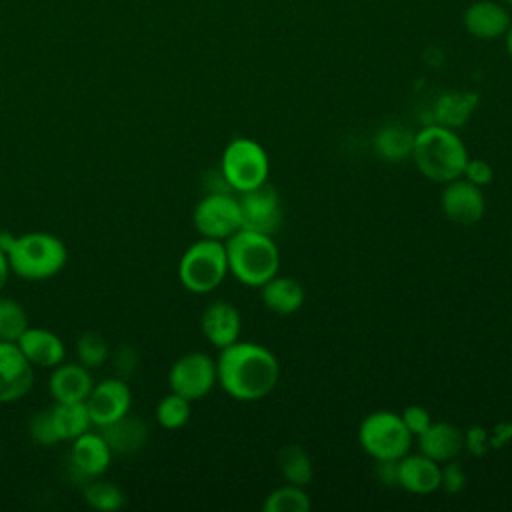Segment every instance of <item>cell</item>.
Listing matches in <instances>:
<instances>
[{
    "label": "cell",
    "mask_w": 512,
    "mask_h": 512,
    "mask_svg": "<svg viewBox=\"0 0 512 512\" xmlns=\"http://www.w3.org/2000/svg\"><path fill=\"white\" fill-rule=\"evenodd\" d=\"M260 298L268 310L276 314H292L304 302V288L290 276L274 274L260 286Z\"/></svg>",
    "instance_id": "obj_22"
},
{
    "label": "cell",
    "mask_w": 512,
    "mask_h": 512,
    "mask_svg": "<svg viewBox=\"0 0 512 512\" xmlns=\"http://www.w3.org/2000/svg\"><path fill=\"white\" fill-rule=\"evenodd\" d=\"M192 222L202 238L224 242L242 228L238 198L230 192H206L194 206Z\"/></svg>",
    "instance_id": "obj_8"
},
{
    "label": "cell",
    "mask_w": 512,
    "mask_h": 512,
    "mask_svg": "<svg viewBox=\"0 0 512 512\" xmlns=\"http://www.w3.org/2000/svg\"><path fill=\"white\" fill-rule=\"evenodd\" d=\"M440 208L448 220L460 226L476 224L486 210V200L480 186L466 178H456L446 182L440 194Z\"/></svg>",
    "instance_id": "obj_11"
},
{
    "label": "cell",
    "mask_w": 512,
    "mask_h": 512,
    "mask_svg": "<svg viewBox=\"0 0 512 512\" xmlns=\"http://www.w3.org/2000/svg\"><path fill=\"white\" fill-rule=\"evenodd\" d=\"M216 382V362L204 352H188L180 356L168 372L170 392H176L190 402L204 398Z\"/></svg>",
    "instance_id": "obj_9"
},
{
    "label": "cell",
    "mask_w": 512,
    "mask_h": 512,
    "mask_svg": "<svg viewBox=\"0 0 512 512\" xmlns=\"http://www.w3.org/2000/svg\"><path fill=\"white\" fill-rule=\"evenodd\" d=\"M50 416L60 442L74 440L94 426L86 402H56L50 408Z\"/></svg>",
    "instance_id": "obj_23"
},
{
    "label": "cell",
    "mask_w": 512,
    "mask_h": 512,
    "mask_svg": "<svg viewBox=\"0 0 512 512\" xmlns=\"http://www.w3.org/2000/svg\"><path fill=\"white\" fill-rule=\"evenodd\" d=\"M278 468L290 484L306 486L312 480V460L298 444H286L278 452Z\"/></svg>",
    "instance_id": "obj_26"
},
{
    "label": "cell",
    "mask_w": 512,
    "mask_h": 512,
    "mask_svg": "<svg viewBox=\"0 0 512 512\" xmlns=\"http://www.w3.org/2000/svg\"><path fill=\"white\" fill-rule=\"evenodd\" d=\"M86 406L96 428L110 424L130 412L132 392L128 384L120 378H106L92 386Z\"/></svg>",
    "instance_id": "obj_13"
},
{
    "label": "cell",
    "mask_w": 512,
    "mask_h": 512,
    "mask_svg": "<svg viewBox=\"0 0 512 512\" xmlns=\"http://www.w3.org/2000/svg\"><path fill=\"white\" fill-rule=\"evenodd\" d=\"M228 274L226 246L222 240L202 238L188 246L178 262V278L188 292L208 294Z\"/></svg>",
    "instance_id": "obj_5"
},
{
    "label": "cell",
    "mask_w": 512,
    "mask_h": 512,
    "mask_svg": "<svg viewBox=\"0 0 512 512\" xmlns=\"http://www.w3.org/2000/svg\"><path fill=\"white\" fill-rule=\"evenodd\" d=\"M30 436L42 444V446H52L56 442H60L56 430H54V422L50 416V410H42L38 414L32 416L30 420Z\"/></svg>",
    "instance_id": "obj_32"
},
{
    "label": "cell",
    "mask_w": 512,
    "mask_h": 512,
    "mask_svg": "<svg viewBox=\"0 0 512 512\" xmlns=\"http://www.w3.org/2000/svg\"><path fill=\"white\" fill-rule=\"evenodd\" d=\"M476 94L472 92H448L436 102V122L448 128L462 126L476 106Z\"/></svg>",
    "instance_id": "obj_25"
},
{
    "label": "cell",
    "mask_w": 512,
    "mask_h": 512,
    "mask_svg": "<svg viewBox=\"0 0 512 512\" xmlns=\"http://www.w3.org/2000/svg\"><path fill=\"white\" fill-rule=\"evenodd\" d=\"M312 502L304 490V486H296V484H284L274 488L264 504L262 510L264 512H306L310 510Z\"/></svg>",
    "instance_id": "obj_27"
},
{
    "label": "cell",
    "mask_w": 512,
    "mask_h": 512,
    "mask_svg": "<svg viewBox=\"0 0 512 512\" xmlns=\"http://www.w3.org/2000/svg\"><path fill=\"white\" fill-rule=\"evenodd\" d=\"M94 382L84 364H64L54 366L50 374V394L56 402H86Z\"/></svg>",
    "instance_id": "obj_20"
},
{
    "label": "cell",
    "mask_w": 512,
    "mask_h": 512,
    "mask_svg": "<svg viewBox=\"0 0 512 512\" xmlns=\"http://www.w3.org/2000/svg\"><path fill=\"white\" fill-rule=\"evenodd\" d=\"M228 272L244 286L260 288L278 274L280 250L270 234L240 228L224 240Z\"/></svg>",
    "instance_id": "obj_3"
},
{
    "label": "cell",
    "mask_w": 512,
    "mask_h": 512,
    "mask_svg": "<svg viewBox=\"0 0 512 512\" xmlns=\"http://www.w3.org/2000/svg\"><path fill=\"white\" fill-rule=\"evenodd\" d=\"M76 354L86 368L102 366L108 358V344L98 332H84L76 342Z\"/></svg>",
    "instance_id": "obj_31"
},
{
    "label": "cell",
    "mask_w": 512,
    "mask_h": 512,
    "mask_svg": "<svg viewBox=\"0 0 512 512\" xmlns=\"http://www.w3.org/2000/svg\"><path fill=\"white\" fill-rule=\"evenodd\" d=\"M492 174H494L492 166L482 158H468V162L464 166V172H462V176L466 180H470L472 184H476V186L488 184L492 180Z\"/></svg>",
    "instance_id": "obj_34"
},
{
    "label": "cell",
    "mask_w": 512,
    "mask_h": 512,
    "mask_svg": "<svg viewBox=\"0 0 512 512\" xmlns=\"http://www.w3.org/2000/svg\"><path fill=\"white\" fill-rule=\"evenodd\" d=\"M18 348L22 350V354L28 358V362L32 366L38 368H54L60 362H64V354H66V346L60 340L58 334H54L48 328H26L20 338L16 340Z\"/></svg>",
    "instance_id": "obj_18"
},
{
    "label": "cell",
    "mask_w": 512,
    "mask_h": 512,
    "mask_svg": "<svg viewBox=\"0 0 512 512\" xmlns=\"http://www.w3.org/2000/svg\"><path fill=\"white\" fill-rule=\"evenodd\" d=\"M412 146H414V134L398 122L386 124L374 134L376 154L386 162H402L410 158Z\"/></svg>",
    "instance_id": "obj_24"
},
{
    "label": "cell",
    "mask_w": 512,
    "mask_h": 512,
    "mask_svg": "<svg viewBox=\"0 0 512 512\" xmlns=\"http://www.w3.org/2000/svg\"><path fill=\"white\" fill-rule=\"evenodd\" d=\"M358 440L364 452L374 460H398L408 454L412 434L400 414L376 410L360 422Z\"/></svg>",
    "instance_id": "obj_6"
},
{
    "label": "cell",
    "mask_w": 512,
    "mask_h": 512,
    "mask_svg": "<svg viewBox=\"0 0 512 512\" xmlns=\"http://www.w3.org/2000/svg\"><path fill=\"white\" fill-rule=\"evenodd\" d=\"M112 454H132L138 452L148 440V426L136 416H122L110 424L98 428Z\"/></svg>",
    "instance_id": "obj_21"
},
{
    "label": "cell",
    "mask_w": 512,
    "mask_h": 512,
    "mask_svg": "<svg viewBox=\"0 0 512 512\" xmlns=\"http://www.w3.org/2000/svg\"><path fill=\"white\" fill-rule=\"evenodd\" d=\"M464 480H466V476H464L462 468L454 460L446 462V466L442 468V484L440 486H444L448 492H458V490H462Z\"/></svg>",
    "instance_id": "obj_35"
},
{
    "label": "cell",
    "mask_w": 512,
    "mask_h": 512,
    "mask_svg": "<svg viewBox=\"0 0 512 512\" xmlns=\"http://www.w3.org/2000/svg\"><path fill=\"white\" fill-rule=\"evenodd\" d=\"M400 416H402V420H404V424H406V428L410 430L412 436L422 434L432 424L430 412L424 406H416V404L406 406Z\"/></svg>",
    "instance_id": "obj_33"
},
{
    "label": "cell",
    "mask_w": 512,
    "mask_h": 512,
    "mask_svg": "<svg viewBox=\"0 0 512 512\" xmlns=\"http://www.w3.org/2000/svg\"><path fill=\"white\" fill-rule=\"evenodd\" d=\"M268 154L252 138H234L222 152L220 172L232 192H246L266 182Z\"/></svg>",
    "instance_id": "obj_7"
},
{
    "label": "cell",
    "mask_w": 512,
    "mask_h": 512,
    "mask_svg": "<svg viewBox=\"0 0 512 512\" xmlns=\"http://www.w3.org/2000/svg\"><path fill=\"white\" fill-rule=\"evenodd\" d=\"M8 274H10L8 258H6V254L0 250V290L4 288V284H6V280H8Z\"/></svg>",
    "instance_id": "obj_37"
},
{
    "label": "cell",
    "mask_w": 512,
    "mask_h": 512,
    "mask_svg": "<svg viewBox=\"0 0 512 512\" xmlns=\"http://www.w3.org/2000/svg\"><path fill=\"white\" fill-rule=\"evenodd\" d=\"M420 452L438 464L456 460L464 448V434L450 422H432L422 434H418Z\"/></svg>",
    "instance_id": "obj_19"
},
{
    "label": "cell",
    "mask_w": 512,
    "mask_h": 512,
    "mask_svg": "<svg viewBox=\"0 0 512 512\" xmlns=\"http://www.w3.org/2000/svg\"><path fill=\"white\" fill-rule=\"evenodd\" d=\"M506 6H512V0H502Z\"/></svg>",
    "instance_id": "obj_39"
},
{
    "label": "cell",
    "mask_w": 512,
    "mask_h": 512,
    "mask_svg": "<svg viewBox=\"0 0 512 512\" xmlns=\"http://www.w3.org/2000/svg\"><path fill=\"white\" fill-rule=\"evenodd\" d=\"M410 158L424 178L446 184L462 176L468 162V150L452 128L436 122L414 134Z\"/></svg>",
    "instance_id": "obj_2"
},
{
    "label": "cell",
    "mask_w": 512,
    "mask_h": 512,
    "mask_svg": "<svg viewBox=\"0 0 512 512\" xmlns=\"http://www.w3.org/2000/svg\"><path fill=\"white\" fill-rule=\"evenodd\" d=\"M156 420L166 430H178L190 420V400L176 392L164 396L156 406Z\"/></svg>",
    "instance_id": "obj_30"
},
{
    "label": "cell",
    "mask_w": 512,
    "mask_h": 512,
    "mask_svg": "<svg viewBox=\"0 0 512 512\" xmlns=\"http://www.w3.org/2000/svg\"><path fill=\"white\" fill-rule=\"evenodd\" d=\"M216 376L228 396L240 402H254L274 390L280 380V364L266 346L236 340L220 348Z\"/></svg>",
    "instance_id": "obj_1"
},
{
    "label": "cell",
    "mask_w": 512,
    "mask_h": 512,
    "mask_svg": "<svg viewBox=\"0 0 512 512\" xmlns=\"http://www.w3.org/2000/svg\"><path fill=\"white\" fill-rule=\"evenodd\" d=\"M34 384V368L16 342L0 340V404L22 400Z\"/></svg>",
    "instance_id": "obj_12"
},
{
    "label": "cell",
    "mask_w": 512,
    "mask_h": 512,
    "mask_svg": "<svg viewBox=\"0 0 512 512\" xmlns=\"http://www.w3.org/2000/svg\"><path fill=\"white\" fill-rule=\"evenodd\" d=\"M442 484V466L420 454L398 458V486L412 494H432Z\"/></svg>",
    "instance_id": "obj_17"
},
{
    "label": "cell",
    "mask_w": 512,
    "mask_h": 512,
    "mask_svg": "<svg viewBox=\"0 0 512 512\" xmlns=\"http://www.w3.org/2000/svg\"><path fill=\"white\" fill-rule=\"evenodd\" d=\"M200 328L212 346L226 348L240 336V312L232 302L214 300L204 308L200 316Z\"/></svg>",
    "instance_id": "obj_16"
},
{
    "label": "cell",
    "mask_w": 512,
    "mask_h": 512,
    "mask_svg": "<svg viewBox=\"0 0 512 512\" xmlns=\"http://www.w3.org/2000/svg\"><path fill=\"white\" fill-rule=\"evenodd\" d=\"M28 328V316L20 302L0 296V340L16 342Z\"/></svg>",
    "instance_id": "obj_29"
},
{
    "label": "cell",
    "mask_w": 512,
    "mask_h": 512,
    "mask_svg": "<svg viewBox=\"0 0 512 512\" xmlns=\"http://www.w3.org/2000/svg\"><path fill=\"white\" fill-rule=\"evenodd\" d=\"M238 208H240V224L246 230L272 236L282 226V218H284L282 202L278 192L268 182L252 190L240 192Z\"/></svg>",
    "instance_id": "obj_10"
},
{
    "label": "cell",
    "mask_w": 512,
    "mask_h": 512,
    "mask_svg": "<svg viewBox=\"0 0 512 512\" xmlns=\"http://www.w3.org/2000/svg\"><path fill=\"white\" fill-rule=\"evenodd\" d=\"M512 18L504 4L494 0H476L466 6L462 24L466 32L478 40H496L506 34Z\"/></svg>",
    "instance_id": "obj_15"
},
{
    "label": "cell",
    "mask_w": 512,
    "mask_h": 512,
    "mask_svg": "<svg viewBox=\"0 0 512 512\" xmlns=\"http://www.w3.org/2000/svg\"><path fill=\"white\" fill-rule=\"evenodd\" d=\"M506 52H508V56L512 58V22H510V26H508V30H506Z\"/></svg>",
    "instance_id": "obj_38"
},
{
    "label": "cell",
    "mask_w": 512,
    "mask_h": 512,
    "mask_svg": "<svg viewBox=\"0 0 512 512\" xmlns=\"http://www.w3.org/2000/svg\"><path fill=\"white\" fill-rule=\"evenodd\" d=\"M120 354L124 356V362H116L118 370H122V372H132V368L136 366V354H134V350H130V348H122V350H120Z\"/></svg>",
    "instance_id": "obj_36"
},
{
    "label": "cell",
    "mask_w": 512,
    "mask_h": 512,
    "mask_svg": "<svg viewBox=\"0 0 512 512\" xmlns=\"http://www.w3.org/2000/svg\"><path fill=\"white\" fill-rule=\"evenodd\" d=\"M112 460V450L102 438L100 432H84L72 440L70 466L72 470L86 480L102 476Z\"/></svg>",
    "instance_id": "obj_14"
},
{
    "label": "cell",
    "mask_w": 512,
    "mask_h": 512,
    "mask_svg": "<svg viewBox=\"0 0 512 512\" xmlns=\"http://www.w3.org/2000/svg\"><path fill=\"white\" fill-rule=\"evenodd\" d=\"M84 500L90 508L100 512H116L126 504V496L116 484L96 478L84 486Z\"/></svg>",
    "instance_id": "obj_28"
},
{
    "label": "cell",
    "mask_w": 512,
    "mask_h": 512,
    "mask_svg": "<svg viewBox=\"0 0 512 512\" xmlns=\"http://www.w3.org/2000/svg\"><path fill=\"white\" fill-rule=\"evenodd\" d=\"M10 272L24 280H46L56 276L68 260L64 242L48 232H26L14 236L6 248Z\"/></svg>",
    "instance_id": "obj_4"
}]
</instances>
